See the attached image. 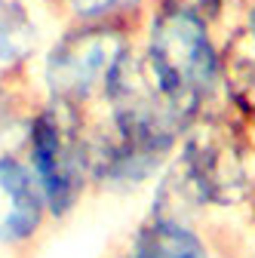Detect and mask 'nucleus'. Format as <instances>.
<instances>
[{
    "label": "nucleus",
    "mask_w": 255,
    "mask_h": 258,
    "mask_svg": "<svg viewBox=\"0 0 255 258\" xmlns=\"http://www.w3.org/2000/svg\"><path fill=\"white\" fill-rule=\"evenodd\" d=\"M40 49V28L25 0H0V71L31 68Z\"/></svg>",
    "instance_id": "1a4fd4ad"
},
{
    "label": "nucleus",
    "mask_w": 255,
    "mask_h": 258,
    "mask_svg": "<svg viewBox=\"0 0 255 258\" xmlns=\"http://www.w3.org/2000/svg\"><path fill=\"white\" fill-rule=\"evenodd\" d=\"M139 49L166 102L194 123L203 111L225 105L221 95V40L215 28L172 10L151 7Z\"/></svg>",
    "instance_id": "f03ea898"
},
{
    "label": "nucleus",
    "mask_w": 255,
    "mask_h": 258,
    "mask_svg": "<svg viewBox=\"0 0 255 258\" xmlns=\"http://www.w3.org/2000/svg\"><path fill=\"white\" fill-rule=\"evenodd\" d=\"M43 7L68 25H117L142 31L151 13V0H43Z\"/></svg>",
    "instance_id": "6e6552de"
},
{
    "label": "nucleus",
    "mask_w": 255,
    "mask_h": 258,
    "mask_svg": "<svg viewBox=\"0 0 255 258\" xmlns=\"http://www.w3.org/2000/svg\"><path fill=\"white\" fill-rule=\"evenodd\" d=\"M252 258H255V255H252Z\"/></svg>",
    "instance_id": "f8f14e48"
},
{
    "label": "nucleus",
    "mask_w": 255,
    "mask_h": 258,
    "mask_svg": "<svg viewBox=\"0 0 255 258\" xmlns=\"http://www.w3.org/2000/svg\"><path fill=\"white\" fill-rule=\"evenodd\" d=\"M142 31L117 25H68L43 52V99L86 114L102 108L105 89L123 55L139 43Z\"/></svg>",
    "instance_id": "20e7f679"
},
{
    "label": "nucleus",
    "mask_w": 255,
    "mask_h": 258,
    "mask_svg": "<svg viewBox=\"0 0 255 258\" xmlns=\"http://www.w3.org/2000/svg\"><path fill=\"white\" fill-rule=\"evenodd\" d=\"M234 7H237L234 31L249 46H255V0H234Z\"/></svg>",
    "instance_id": "9b49d317"
},
{
    "label": "nucleus",
    "mask_w": 255,
    "mask_h": 258,
    "mask_svg": "<svg viewBox=\"0 0 255 258\" xmlns=\"http://www.w3.org/2000/svg\"><path fill=\"white\" fill-rule=\"evenodd\" d=\"M151 7L194 16V19H200V22H206V25H212L218 31L225 25L228 13L234 10V0H151Z\"/></svg>",
    "instance_id": "9d476101"
},
{
    "label": "nucleus",
    "mask_w": 255,
    "mask_h": 258,
    "mask_svg": "<svg viewBox=\"0 0 255 258\" xmlns=\"http://www.w3.org/2000/svg\"><path fill=\"white\" fill-rule=\"evenodd\" d=\"M111 258H215V243L200 224L148 209Z\"/></svg>",
    "instance_id": "423d86ee"
},
{
    "label": "nucleus",
    "mask_w": 255,
    "mask_h": 258,
    "mask_svg": "<svg viewBox=\"0 0 255 258\" xmlns=\"http://www.w3.org/2000/svg\"><path fill=\"white\" fill-rule=\"evenodd\" d=\"M252 129L228 108L203 111L157 175L151 212L200 224L215 209L255 206Z\"/></svg>",
    "instance_id": "f257e3e1"
},
{
    "label": "nucleus",
    "mask_w": 255,
    "mask_h": 258,
    "mask_svg": "<svg viewBox=\"0 0 255 258\" xmlns=\"http://www.w3.org/2000/svg\"><path fill=\"white\" fill-rule=\"evenodd\" d=\"M52 224L25 157L0 151V249L31 252Z\"/></svg>",
    "instance_id": "39448f33"
},
{
    "label": "nucleus",
    "mask_w": 255,
    "mask_h": 258,
    "mask_svg": "<svg viewBox=\"0 0 255 258\" xmlns=\"http://www.w3.org/2000/svg\"><path fill=\"white\" fill-rule=\"evenodd\" d=\"M221 95L225 105L255 129V46L231 28L221 37Z\"/></svg>",
    "instance_id": "0eeeda50"
},
{
    "label": "nucleus",
    "mask_w": 255,
    "mask_h": 258,
    "mask_svg": "<svg viewBox=\"0 0 255 258\" xmlns=\"http://www.w3.org/2000/svg\"><path fill=\"white\" fill-rule=\"evenodd\" d=\"M89 117L86 111L40 99L25 120L22 157L43 194L52 224L71 218L83 197L92 194Z\"/></svg>",
    "instance_id": "7ed1b4c3"
}]
</instances>
